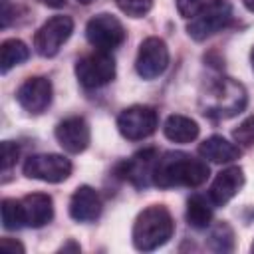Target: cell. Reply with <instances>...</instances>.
Returning <instances> with one entry per match:
<instances>
[{
    "instance_id": "cell-1",
    "label": "cell",
    "mask_w": 254,
    "mask_h": 254,
    "mask_svg": "<svg viewBox=\"0 0 254 254\" xmlns=\"http://www.w3.org/2000/svg\"><path fill=\"white\" fill-rule=\"evenodd\" d=\"M206 179H208V165L181 151H171L159 157L153 171V183L161 189L198 187Z\"/></svg>"
},
{
    "instance_id": "cell-2",
    "label": "cell",
    "mask_w": 254,
    "mask_h": 254,
    "mask_svg": "<svg viewBox=\"0 0 254 254\" xmlns=\"http://www.w3.org/2000/svg\"><path fill=\"white\" fill-rule=\"evenodd\" d=\"M202 113L212 119H228L246 107V89L232 77L214 79L200 97Z\"/></svg>"
},
{
    "instance_id": "cell-3",
    "label": "cell",
    "mask_w": 254,
    "mask_h": 254,
    "mask_svg": "<svg viewBox=\"0 0 254 254\" xmlns=\"http://www.w3.org/2000/svg\"><path fill=\"white\" fill-rule=\"evenodd\" d=\"M173 230H175V222L171 212L161 204H153L143 212H139V216L135 218L133 244L137 250H143V252L155 250L165 242H169V238L173 236Z\"/></svg>"
},
{
    "instance_id": "cell-4",
    "label": "cell",
    "mask_w": 254,
    "mask_h": 254,
    "mask_svg": "<svg viewBox=\"0 0 254 254\" xmlns=\"http://www.w3.org/2000/svg\"><path fill=\"white\" fill-rule=\"evenodd\" d=\"M85 38L97 52H111L125 40L123 24L111 14H97L85 26Z\"/></svg>"
},
{
    "instance_id": "cell-5",
    "label": "cell",
    "mask_w": 254,
    "mask_h": 254,
    "mask_svg": "<svg viewBox=\"0 0 254 254\" xmlns=\"http://www.w3.org/2000/svg\"><path fill=\"white\" fill-rule=\"evenodd\" d=\"M75 75L87 89L101 87L115 77V60L109 52H93L75 64Z\"/></svg>"
},
{
    "instance_id": "cell-6",
    "label": "cell",
    "mask_w": 254,
    "mask_h": 254,
    "mask_svg": "<svg viewBox=\"0 0 254 254\" xmlns=\"http://www.w3.org/2000/svg\"><path fill=\"white\" fill-rule=\"evenodd\" d=\"M159 125L157 111L149 105H131L117 117L119 133L129 141H141L155 133Z\"/></svg>"
},
{
    "instance_id": "cell-7",
    "label": "cell",
    "mask_w": 254,
    "mask_h": 254,
    "mask_svg": "<svg viewBox=\"0 0 254 254\" xmlns=\"http://www.w3.org/2000/svg\"><path fill=\"white\" fill-rule=\"evenodd\" d=\"M24 175L44 183H62L71 175V163L64 155L56 153L30 155L24 163Z\"/></svg>"
},
{
    "instance_id": "cell-8",
    "label": "cell",
    "mask_w": 254,
    "mask_h": 254,
    "mask_svg": "<svg viewBox=\"0 0 254 254\" xmlns=\"http://www.w3.org/2000/svg\"><path fill=\"white\" fill-rule=\"evenodd\" d=\"M73 32V20L69 16H52L34 36V48L40 56L52 58L67 42Z\"/></svg>"
},
{
    "instance_id": "cell-9",
    "label": "cell",
    "mask_w": 254,
    "mask_h": 254,
    "mask_svg": "<svg viewBox=\"0 0 254 254\" xmlns=\"http://www.w3.org/2000/svg\"><path fill=\"white\" fill-rule=\"evenodd\" d=\"M169 65V48L161 38H147L141 42L137 60H135V69L143 79H155L159 77Z\"/></svg>"
},
{
    "instance_id": "cell-10",
    "label": "cell",
    "mask_w": 254,
    "mask_h": 254,
    "mask_svg": "<svg viewBox=\"0 0 254 254\" xmlns=\"http://www.w3.org/2000/svg\"><path fill=\"white\" fill-rule=\"evenodd\" d=\"M159 155L155 149H143L137 151L131 159L123 161L117 167V175L125 181H131L135 187H147L153 181V171Z\"/></svg>"
},
{
    "instance_id": "cell-11",
    "label": "cell",
    "mask_w": 254,
    "mask_h": 254,
    "mask_svg": "<svg viewBox=\"0 0 254 254\" xmlns=\"http://www.w3.org/2000/svg\"><path fill=\"white\" fill-rule=\"evenodd\" d=\"M18 103L30 113H42L52 103V83L48 77H28L16 91Z\"/></svg>"
},
{
    "instance_id": "cell-12",
    "label": "cell",
    "mask_w": 254,
    "mask_h": 254,
    "mask_svg": "<svg viewBox=\"0 0 254 254\" xmlns=\"http://www.w3.org/2000/svg\"><path fill=\"white\" fill-rule=\"evenodd\" d=\"M232 22V12H230V6L226 2H222L220 6L196 16L190 20V24L187 26V32L192 40L200 42V40H206L208 36L224 30L228 24Z\"/></svg>"
},
{
    "instance_id": "cell-13",
    "label": "cell",
    "mask_w": 254,
    "mask_h": 254,
    "mask_svg": "<svg viewBox=\"0 0 254 254\" xmlns=\"http://www.w3.org/2000/svg\"><path fill=\"white\" fill-rule=\"evenodd\" d=\"M56 139L67 153H81L89 145V125L83 117H67L58 123Z\"/></svg>"
},
{
    "instance_id": "cell-14",
    "label": "cell",
    "mask_w": 254,
    "mask_h": 254,
    "mask_svg": "<svg viewBox=\"0 0 254 254\" xmlns=\"http://www.w3.org/2000/svg\"><path fill=\"white\" fill-rule=\"evenodd\" d=\"M244 185V173L240 167H228V169H222L212 185H210V190H208V198L212 200V204L216 206H222L226 204L232 196L238 194V190L242 189Z\"/></svg>"
},
{
    "instance_id": "cell-15",
    "label": "cell",
    "mask_w": 254,
    "mask_h": 254,
    "mask_svg": "<svg viewBox=\"0 0 254 254\" xmlns=\"http://www.w3.org/2000/svg\"><path fill=\"white\" fill-rule=\"evenodd\" d=\"M101 214V198L95 189L81 185L69 200V216L77 222H91Z\"/></svg>"
},
{
    "instance_id": "cell-16",
    "label": "cell",
    "mask_w": 254,
    "mask_h": 254,
    "mask_svg": "<svg viewBox=\"0 0 254 254\" xmlns=\"http://www.w3.org/2000/svg\"><path fill=\"white\" fill-rule=\"evenodd\" d=\"M26 226L42 228L54 218V200L46 192H32L22 198Z\"/></svg>"
},
{
    "instance_id": "cell-17",
    "label": "cell",
    "mask_w": 254,
    "mask_h": 254,
    "mask_svg": "<svg viewBox=\"0 0 254 254\" xmlns=\"http://www.w3.org/2000/svg\"><path fill=\"white\" fill-rule=\"evenodd\" d=\"M198 155L212 163H230L240 157V149L238 145L226 141L224 137L212 135L198 145Z\"/></svg>"
},
{
    "instance_id": "cell-18",
    "label": "cell",
    "mask_w": 254,
    "mask_h": 254,
    "mask_svg": "<svg viewBox=\"0 0 254 254\" xmlns=\"http://www.w3.org/2000/svg\"><path fill=\"white\" fill-rule=\"evenodd\" d=\"M163 133L173 143H190L198 137V123L187 115H169Z\"/></svg>"
},
{
    "instance_id": "cell-19",
    "label": "cell",
    "mask_w": 254,
    "mask_h": 254,
    "mask_svg": "<svg viewBox=\"0 0 254 254\" xmlns=\"http://www.w3.org/2000/svg\"><path fill=\"white\" fill-rule=\"evenodd\" d=\"M210 198L202 194H192L187 202V222L192 228H206L212 220V206Z\"/></svg>"
},
{
    "instance_id": "cell-20",
    "label": "cell",
    "mask_w": 254,
    "mask_h": 254,
    "mask_svg": "<svg viewBox=\"0 0 254 254\" xmlns=\"http://www.w3.org/2000/svg\"><path fill=\"white\" fill-rule=\"evenodd\" d=\"M28 56H30V50L22 40L12 38V40L2 42V46H0V69H2V73H8L12 67L26 62Z\"/></svg>"
},
{
    "instance_id": "cell-21",
    "label": "cell",
    "mask_w": 254,
    "mask_h": 254,
    "mask_svg": "<svg viewBox=\"0 0 254 254\" xmlns=\"http://www.w3.org/2000/svg\"><path fill=\"white\" fill-rule=\"evenodd\" d=\"M24 224H26V218H24L22 200L4 198L2 200V226L6 230H18Z\"/></svg>"
},
{
    "instance_id": "cell-22",
    "label": "cell",
    "mask_w": 254,
    "mask_h": 254,
    "mask_svg": "<svg viewBox=\"0 0 254 254\" xmlns=\"http://www.w3.org/2000/svg\"><path fill=\"white\" fill-rule=\"evenodd\" d=\"M224 0H177V10L183 18H196L216 6H220Z\"/></svg>"
},
{
    "instance_id": "cell-23",
    "label": "cell",
    "mask_w": 254,
    "mask_h": 254,
    "mask_svg": "<svg viewBox=\"0 0 254 254\" xmlns=\"http://www.w3.org/2000/svg\"><path fill=\"white\" fill-rule=\"evenodd\" d=\"M210 246L218 252H230L232 250L234 240H232V230L228 224L222 222L210 232Z\"/></svg>"
},
{
    "instance_id": "cell-24",
    "label": "cell",
    "mask_w": 254,
    "mask_h": 254,
    "mask_svg": "<svg viewBox=\"0 0 254 254\" xmlns=\"http://www.w3.org/2000/svg\"><path fill=\"white\" fill-rule=\"evenodd\" d=\"M232 137L238 145L242 147H252L254 145V115H250L248 119H244L234 131H232Z\"/></svg>"
},
{
    "instance_id": "cell-25",
    "label": "cell",
    "mask_w": 254,
    "mask_h": 254,
    "mask_svg": "<svg viewBox=\"0 0 254 254\" xmlns=\"http://www.w3.org/2000/svg\"><path fill=\"white\" fill-rule=\"evenodd\" d=\"M117 6L131 18H143L151 10L153 0H117Z\"/></svg>"
},
{
    "instance_id": "cell-26",
    "label": "cell",
    "mask_w": 254,
    "mask_h": 254,
    "mask_svg": "<svg viewBox=\"0 0 254 254\" xmlns=\"http://www.w3.org/2000/svg\"><path fill=\"white\" fill-rule=\"evenodd\" d=\"M18 155H20V147L12 141H4L2 143V169H10L16 161H18Z\"/></svg>"
},
{
    "instance_id": "cell-27",
    "label": "cell",
    "mask_w": 254,
    "mask_h": 254,
    "mask_svg": "<svg viewBox=\"0 0 254 254\" xmlns=\"http://www.w3.org/2000/svg\"><path fill=\"white\" fill-rule=\"evenodd\" d=\"M12 18V4L10 0H0V26L6 28Z\"/></svg>"
},
{
    "instance_id": "cell-28",
    "label": "cell",
    "mask_w": 254,
    "mask_h": 254,
    "mask_svg": "<svg viewBox=\"0 0 254 254\" xmlns=\"http://www.w3.org/2000/svg\"><path fill=\"white\" fill-rule=\"evenodd\" d=\"M2 248H4V250H10V252H14V254H16V252H20V254L24 252V246H22L20 242L10 240V238H2Z\"/></svg>"
},
{
    "instance_id": "cell-29",
    "label": "cell",
    "mask_w": 254,
    "mask_h": 254,
    "mask_svg": "<svg viewBox=\"0 0 254 254\" xmlns=\"http://www.w3.org/2000/svg\"><path fill=\"white\" fill-rule=\"evenodd\" d=\"M38 2H42V4H46L50 8H62L65 4V0H38Z\"/></svg>"
},
{
    "instance_id": "cell-30",
    "label": "cell",
    "mask_w": 254,
    "mask_h": 254,
    "mask_svg": "<svg viewBox=\"0 0 254 254\" xmlns=\"http://www.w3.org/2000/svg\"><path fill=\"white\" fill-rule=\"evenodd\" d=\"M62 250H79V244H73V242H69V244L62 246Z\"/></svg>"
},
{
    "instance_id": "cell-31",
    "label": "cell",
    "mask_w": 254,
    "mask_h": 254,
    "mask_svg": "<svg viewBox=\"0 0 254 254\" xmlns=\"http://www.w3.org/2000/svg\"><path fill=\"white\" fill-rule=\"evenodd\" d=\"M244 2V6L250 10V12H254V0H242Z\"/></svg>"
},
{
    "instance_id": "cell-32",
    "label": "cell",
    "mask_w": 254,
    "mask_h": 254,
    "mask_svg": "<svg viewBox=\"0 0 254 254\" xmlns=\"http://www.w3.org/2000/svg\"><path fill=\"white\" fill-rule=\"evenodd\" d=\"M250 62H252V69H254V48H252V52H250Z\"/></svg>"
},
{
    "instance_id": "cell-33",
    "label": "cell",
    "mask_w": 254,
    "mask_h": 254,
    "mask_svg": "<svg viewBox=\"0 0 254 254\" xmlns=\"http://www.w3.org/2000/svg\"><path fill=\"white\" fill-rule=\"evenodd\" d=\"M77 2H81V4H89V2H93V0H77Z\"/></svg>"
},
{
    "instance_id": "cell-34",
    "label": "cell",
    "mask_w": 254,
    "mask_h": 254,
    "mask_svg": "<svg viewBox=\"0 0 254 254\" xmlns=\"http://www.w3.org/2000/svg\"><path fill=\"white\" fill-rule=\"evenodd\" d=\"M252 252H254V242H252Z\"/></svg>"
}]
</instances>
